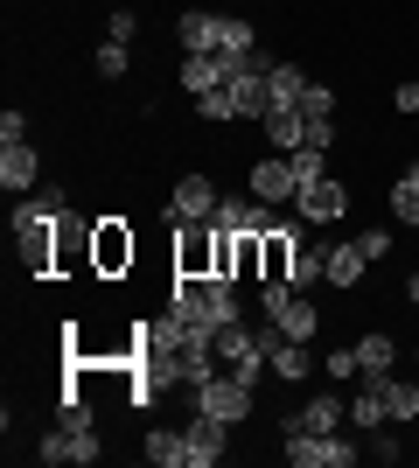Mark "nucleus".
Masks as SVG:
<instances>
[{
	"instance_id": "f257e3e1",
	"label": "nucleus",
	"mask_w": 419,
	"mask_h": 468,
	"mask_svg": "<svg viewBox=\"0 0 419 468\" xmlns=\"http://www.w3.org/2000/svg\"><path fill=\"white\" fill-rule=\"evenodd\" d=\"M259 322H273V329L294 335V343L321 335V308L300 287H287V280H259Z\"/></svg>"
},
{
	"instance_id": "9b49d317",
	"label": "nucleus",
	"mask_w": 419,
	"mask_h": 468,
	"mask_svg": "<svg viewBox=\"0 0 419 468\" xmlns=\"http://www.w3.org/2000/svg\"><path fill=\"white\" fill-rule=\"evenodd\" d=\"M189 468H217L224 454H231V420H217V412H203V406H189Z\"/></svg>"
},
{
	"instance_id": "a878e982",
	"label": "nucleus",
	"mask_w": 419,
	"mask_h": 468,
	"mask_svg": "<svg viewBox=\"0 0 419 468\" xmlns=\"http://www.w3.org/2000/svg\"><path fill=\"white\" fill-rule=\"evenodd\" d=\"M321 378H336V385H357L363 364H357V343H336V350L321 356Z\"/></svg>"
},
{
	"instance_id": "0eeeda50",
	"label": "nucleus",
	"mask_w": 419,
	"mask_h": 468,
	"mask_svg": "<svg viewBox=\"0 0 419 468\" xmlns=\"http://www.w3.org/2000/svg\"><path fill=\"white\" fill-rule=\"evenodd\" d=\"M217 203H224V189L203 168H182V182L168 189V224H210L217 217Z\"/></svg>"
},
{
	"instance_id": "2eb2a0df",
	"label": "nucleus",
	"mask_w": 419,
	"mask_h": 468,
	"mask_svg": "<svg viewBox=\"0 0 419 468\" xmlns=\"http://www.w3.org/2000/svg\"><path fill=\"white\" fill-rule=\"evenodd\" d=\"M0 189H7V196H28V189H42V154L28 147V140L0 147Z\"/></svg>"
},
{
	"instance_id": "dca6fc26",
	"label": "nucleus",
	"mask_w": 419,
	"mask_h": 468,
	"mask_svg": "<svg viewBox=\"0 0 419 468\" xmlns=\"http://www.w3.org/2000/svg\"><path fill=\"white\" fill-rule=\"evenodd\" d=\"M371 266H378V259L363 252V238H342V245H329V287H336V293H357Z\"/></svg>"
},
{
	"instance_id": "5701e85b",
	"label": "nucleus",
	"mask_w": 419,
	"mask_h": 468,
	"mask_svg": "<svg viewBox=\"0 0 419 468\" xmlns=\"http://www.w3.org/2000/svg\"><path fill=\"white\" fill-rule=\"evenodd\" d=\"M259 49V28L245 15H217V57H252Z\"/></svg>"
},
{
	"instance_id": "f704fd0d",
	"label": "nucleus",
	"mask_w": 419,
	"mask_h": 468,
	"mask_svg": "<svg viewBox=\"0 0 419 468\" xmlns=\"http://www.w3.org/2000/svg\"><path fill=\"white\" fill-rule=\"evenodd\" d=\"M405 301H413V308H419V273H405Z\"/></svg>"
},
{
	"instance_id": "4be33fe9",
	"label": "nucleus",
	"mask_w": 419,
	"mask_h": 468,
	"mask_svg": "<svg viewBox=\"0 0 419 468\" xmlns=\"http://www.w3.org/2000/svg\"><path fill=\"white\" fill-rule=\"evenodd\" d=\"M357 364L363 371H392V364H399V335L392 329H363L357 335Z\"/></svg>"
},
{
	"instance_id": "a211bd4d",
	"label": "nucleus",
	"mask_w": 419,
	"mask_h": 468,
	"mask_svg": "<svg viewBox=\"0 0 419 468\" xmlns=\"http://www.w3.org/2000/svg\"><path fill=\"white\" fill-rule=\"evenodd\" d=\"M350 427H357V433L392 427V406H384V385H378V378H357V391H350Z\"/></svg>"
},
{
	"instance_id": "bb28decb",
	"label": "nucleus",
	"mask_w": 419,
	"mask_h": 468,
	"mask_svg": "<svg viewBox=\"0 0 419 468\" xmlns=\"http://www.w3.org/2000/svg\"><path fill=\"white\" fill-rule=\"evenodd\" d=\"M91 70H99V78H126V70H133V49H126V42H99V49H91Z\"/></svg>"
},
{
	"instance_id": "6e6552de",
	"label": "nucleus",
	"mask_w": 419,
	"mask_h": 468,
	"mask_svg": "<svg viewBox=\"0 0 419 468\" xmlns=\"http://www.w3.org/2000/svg\"><path fill=\"white\" fill-rule=\"evenodd\" d=\"M245 196H259V203H294L300 196V176H294V154H259L245 168Z\"/></svg>"
},
{
	"instance_id": "aec40b11",
	"label": "nucleus",
	"mask_w": 419,
	"mask_h": 468,
	"mask_svg": "<svg viewBox=\"0 0 419 468\" xmlns=\"http://www.w3.org/2000/svg\"><path fill=\"white\" fill-rule=\"evenodd\" d=\"M140 454H147L154 468H189V433H182V427H147Z\"/></svg>"
},
{
	"instance_id": "6ab92c4d",
	"label": "nucleus",
	"mask_w": 419,
	"mask_h": 468,
	"mask_svg": "<svg viewBox=\"0 0 419 468\" xmlns=\"http://www.w3.org/2000/svg\"><path fill=\"white\" fill-rule=\"evenodd\" d=\"M175 78H182V91H189V98H210L224 78H231V63H224L217 49H210V57H182V63H175Z\"/></svg>"
},
{
	"instance_id": "c9c22d12",
	"label": "nucleus",
	"mask_w": 419,
	"mask_h": 468,
	"mask_svg": "<svg viewBox=\"0 0 419 468\" xmlns=\"http://www.w3.org/2000/svg\"><path fill=\"white\" fill-rule=\"evenodd\" d=\"M405 182H419V161H405Z\"/></svg>"
},
{
	"instance_id": "c85d7f7f",
	"label": "nucleus",
	"mask_w": 419,
	"mask_h": 468,
	"mask_svg": "<svg viewBox=\"0 0 419 468\" xmlns=\"http://www.w3.org/2000/svg\"><path fill=\"white\" fill-rule=\"evenodd\" d=\"M363 454H371V462H399V433H392V427H378V433H363Z\"/></svg>"
},
{
	"instance_id": "f03ea898",
	"label": "nucleus",
	"mask_w": 419,
	"mask_h": 468,
	"mask_svg": "<svg viewBox=\"0 0 419 468\" xmlns=\"http://www.w3.org/2000/svg\"><path fill=\"white\" fill-rule=\"evenodd\" d=\"M279 454H287V462L294 468H357V441H350V433H308V427H279Z\"/></svg>"
},
{
	"instance_id": "393cba45",
	"label": "nucleus",
	"mask_w": 419,
	"mask_h": 468,
	"mask_svg": "<svg viewBox=\"0 0 419 468\" xmlns=\"http://www.w3.org/2000/svg\"><path fill=\"white\" fill-rule=\"evenodd\" d=\"M384 203H392V224H405V231H419V182H392V196H384Z\"/></svg>"
},
{
	"instance_id": "4468645a",
	"label": "nucleus",
	"mask_w": 419,
	"mask_h": 468,
	"mask_svg": "<svg viewBox=\"0 0 419 468\" xmlns=\"http://www.w3.org/2000/svg\"><path fill=\"white\" fill-rule=\"evenodd\" d=\"M259 133H266L273 154H294V147H308V112H300V105H266Z\"/></svg>"
},
{
	"instance_id": "39448f33",
	"label": "nucleus",
	"mask_w": 419,
	"mask_h": 468,
	"mask_svg": "<svg viewBox=\"0 0 419 468\" xmlns=\"http://www.w3.org/2000/svg\"><path fill=\"white\" fill-rule=\"evenodd\" d=\"M133 259H140L133 224H126V217H99V224H91V273L99 280H126Z\"/></svg>"
},
{
	"instance_id": "2f4dec72",
	"label": "nucleus",
	"mask_w": 419,
	"mask_h": 468,
	"mask_svg": "<svg viewBox=\"0 0 419 468\" xmlns=\"http://www.w3.org/2000/svg\"><path fill=\"white\" fill-rule=\"evenodd\" d=\"M15 140H28V112L7 105V112H0V147H15Z\"/></svg>"
},
{
	"instance_id": "c756f323",
	"label": "nucleus",
	"mask_w": 419,
	"mask_h": 468,
	"mask_svg": "<svg viewBox=\"0 0 419 468\" xmlns=\"http://www.w3.org/2000/svg\"><path fill=\"white\" fill-rule=\"evenodd\" d=\"M133 36H140V15H133V7H112V21H105V42H126V49H133Z\"/></svg>"
},
{
	"instance_id": "f8f14e48",
	"label": "nucleus",
	"mask_w": 419,
	"mask_h": 468,
	"mask_svg": "<svg viewBox=\"0 0 419 468\" xmlns=\"http://www.w3.org/2000/svg\"><path fill=\"white\" fill-rule=\"evenodd\" d=\"M266 329H273V322H266ZM266 371H273L279 385L294 391V385H308L321 364H315V350H308V343H294V335H279V329H273V335H266Z\"/></svg>"
},
{
	"instance_id": "473e14b6",
	"label": "nucleus",
	"mask_w": 419,
	"mask_h": 468,
	"mask_svg": "<svg viewBox=\"0 0 419 468\" xmlns=\"http://www.w3.org/2000/svg\"><path fill=\"white\" fill-rule=\"evenodd\" d=\"M363 252H371V259H392V245H399V238H392V231H384V224H363Z\"/></svg>"
},
{
	"instance_id": "7ed1b4c3",
	"label": "nucleus",
	"mask_w": 419,
	"mask_h": 468,
	"mask_svg": "<svg viewBox=\"0 0 419 468\" xmlns=\"http://www.w3.org/2000/svg\"><path fill=\"white\" fill-rule=\"evenodd\" d=\"M266 322H224L217 329V371L245 378V385H259L266 378Z\"/></svg>"
},
{
	"instance_id": "ddd939ff",
	"label": "nucleus",
	"mask_w": 419,
	"mask_h": 468,
	"mask_svg": "<svg viewBox=\"0 0 419 468\" xmlns=\"http://www.w3.org/2000/svg\"><path fill=\"white\" fill-rule=\"evenodd\" d=\"M342 420H350V399H342V391H315V399H300L294 412H287V420H279V427H308V433H336Z\"/></svg>"
},
{
	"instance_id": "9d476101",
	"label": "nucleus",
	"mask_w": 419,
	"mask_h": 468,
	"mask_svg": "<svg viewBox=\"0 0 419 468\" xmlns=\"http://www.w3.org/2000/svg\"><path fill=\"white\" fill-rule=\"evenodd\" d=\"M294 217H300V224H342V217H350V182H342V176L308 182V189L294 196Z\"/></svg>"
},
{
	"instance_id": "f3484780",
	"label": "nucleus",
	"mask_w": 419,
	"mask_h": 468,
	"mask_svg": "<svg viewBox=\"0 0 419 468\" xmlns=\"http://www.w3.org/2000/svg\"><path fill=\"white\" fill-rule=\"evenodd\" d=\"M175 42H182V57H210V49H217V7H182Z\"/></svg>"
},
{
	"instance_id": "423d86ee",
	"label": "nucleus",
	"mask_w": 419,
	"mask_h": 468,
	"mask_svg": "<svg viewBox=\"0 0 419 468\" xmlns=\"http://www.w3.org/2000/svg\"><path fill=\"white\" fill-rule=\"evenodd\" d=\"M259 385H245V378H231V371H217V378H203L196 391H189V406H203V412H217V420H231V427H245L252 420V399Z\"/></svg>"
},
{
	"instance_id": "1a4fd4ad",
	"label": "nucleus",
	"mask_w": 419,
	"mask_h": 468,
	"mask_svg": "<svg viewBox=\"0 0 419 468\" xmlns=\"http://www.w3.org/2000/svg\"><path fill=\"white\" fill-rule=\"evenodd\" d=\"M91 224H99V217H63L57 224V266H49V280H99L91 273Z\"/></svg>"
},
{
	"instance_id": "7c9ffc66",
	"label": "nucleus",
	"mask_w": 419,
	"mask_h": 468,
	"mask_svg": "<svg viewBox=\"0 0 419 468\" xmlns=\"http://www.w3.org/2000/svg\"><path fill=\"white\" fill-rule=\"evenodd\" d=\"M300 112H308V119H336V91H329V84H308Z\"/></svg>"
},
{
	"instance_id": "cd10ccee",
	"label": "nucleus",
	"mask_w": 419,
	"mask_h": 468,
	"mask_svg": "<svg viewBox=\"0 0 419 468\" xmlns=\"http://www.w3.org/2000/svg\"><path fill=\"white\" fill-rule=\"evenodd\" d=\"M294 176H300V189L321 182V176H329V147H294Z\"/></svg>"
},
{
	"instance_id": "72a5a7b5",
	"label": "nucleus",
	"mask_w": 419,
	"mask_h": 468,
	"mask_svg": "<svg viewBox=\"0 0 419 468\" xmlns=\"http://www.w3.org/2000/svg\"><path fill=\"white\" fill-rule=\"evenodd\" d=\"M392 112H405V119L419 112V78H399V84H392Z\"/></svg>"
},
{
	"instance_id": "412c9836",
	"label": "nucleus",
	"mask_w": 419,
	"mask_h": 468,
	"mask_svg": "<svg viewBox=\"0 0 419 468\" xmlns=\"http://www.w3.org/2000/svg\"><path fill=\"white\" fill-rule=\"evenodd\" d=\"M363 378H378V385H384V406H392V427H413V420H419V385H399L392 371H363Z\"/></svg>"
},
{
	"instance_id": "b1692460",
	"label": "nucleus",
	"mask_w": 419,
	"mask_h": 468,
	"mask_svg": "<svg viewBox=\"0 0 419 468\" xmlns=\"http://www.w3.org/2000/svg\"><path fill=\"white\" fill-rule=\"evenodd\" d=\"M308 84H315V78H308L300 63H287V57L273 63V105H300V98H308Z\"/></svg>"
},
{
	"instance_id": "20e7f679",
	"label": "nucleus",
	"mask_w": 419,
	"mask_h": 468,
	"mask_svg": "<svg viewBox=\"0 0 419 468\" xmlns=\"http://www.w3.org/2000/svg\"><path fill=\"white\" fill-rule=\"evenodd\" d=\"M168 273L182 280L217 273V224H168Z\"/></svg>"
}]
</instances>
